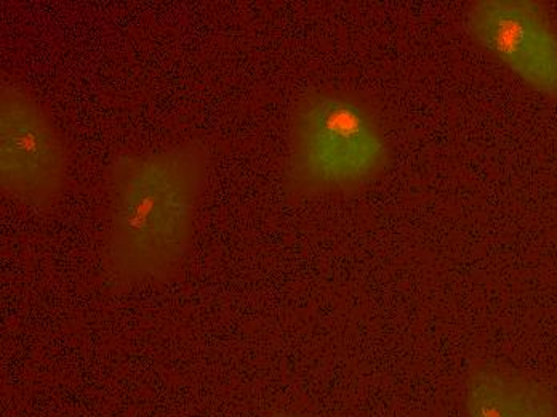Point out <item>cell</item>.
<instances>
[{
  "label": "cell",
  "instance_id": "obj_1",
  "mask_svg": "<svg viewBox=\"0 0 557 417\" xmlns=\"http://www.w3.org/2000/svg\"><path fill=\"white\" fill-rule=\"evenodd\" d=\"M209 177V151L185 142L112 162L104 269L122 287L161 284L188 260Z\"/></svg>",
  "mask_w": 557,
  "mask_h": 417
},
{
  "label": "cell",
  "instance_id": "obj_2",
  "mask_svg": "<svg viewBox=\"0 0 557 417\" xmlns=\"http://www.w3.org/2000/svg\"><path fill=\"white\" fill-rule=\"evenodd\" d=\"M389 162L382 111L363 91L325 86L295 101L284 174L290 198L356 195L382 177Z\"/></svg>",
  "mask_w": 557,
  "mask_h": 417
},
{
  "label": "cell",
  "instance_id": "obj_3",
  "mask_svg": "<svg viewBox=\"0 0 557 417\" xmlns=\"http://www.w3.org/2000/svg\"><path fill=\"white\" fill-rule=\"evenodd\" d=\"M70 151L49 111L18 84L0 90V185L26 208L49 210L67 188Z\"/></svg>",
  "mask_w": 557,
  "mask_h": 417
},
{
  "label": "cell",
  "instance_id": "obj_4",
  "mask_svg": "<svg viewBox=\"0 0 557 417\" xmlns=\"http://www.w3.org/2000/svg\"><path fill=\"white\" fill-rule=\"evenodd\" d=\"M471 37L540 94L557 100V25L528 0H479L467 12Z\"/></svg>",
  "mask_w": 557,
  "mask_h": 417
},
{
  "label": "cell",
  "instance_id": "obj_5",
  "mask_svg": "<svg viewBox=\"0 0 557 417\" xmlns=\"http://www.w3.org/2000/svg\"><path fill=\"white\" fill-rule=\"evenodd\" d=\"M465 409L467 417H557V398L528 372L482 365L468 378Z\"/></svg>",
  "mask_w": 557,
  "mask_h": 417
},
{
  "label": "cell",
  "instance_id": "obj_6",
  "mask_svg": "<svg viewBox=\"0 0 557 417\" xmlns=\"http://www.w3.org/2000/svg\"><path fill=\"white\" fill-rule=\"evenodd\" d=\"M274 417H308V416L298 415V413L285 412V413H277V415Z\"/></svg>",
  "mask_w": 557,
  "mask_h": 417
}]
</instances>
